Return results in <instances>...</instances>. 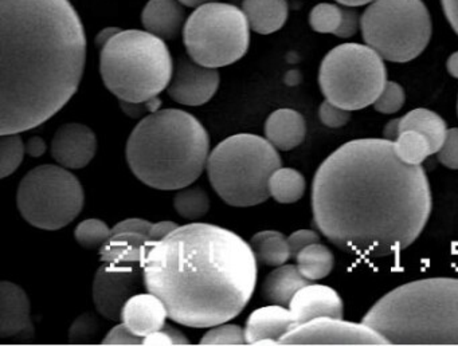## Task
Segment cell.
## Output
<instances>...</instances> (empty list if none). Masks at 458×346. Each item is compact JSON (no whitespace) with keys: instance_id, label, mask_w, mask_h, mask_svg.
Returning a JSON list of instances; mask_svg holds the SVG:
<instances>
[{"instance_id":"cell-1","label":"cell","mask_w":458,"mask_h":346,"mask_svg":"<svg viewBox=\"0 0 458 346\" xmlns=\"http://www.w3.org/2000/svg\"><path fill=\"white\" fill-rule=\"evenodd\" d=\"M431 207L425 169L404 164L390 139L345 142L313 177L316 227L353 257L377 259L409 249L425 230Z\"/></svg>"},{"instance_id":"cell-2","label":"cell","mask_w":458,"mask_h":346,"mask_svg":"<svg viewBox=\"0 0 458 346\" xmlns=\"http://www.w3.org/2000/svg\"><path fill=\"white\" fill-rule=\"evenodd\" d=\"M0 134L47 122L76 94L87 37L69 0H2Z\"/></svg>"},{"instance_id":"cell-3","label":"cell","mask_w":458,"mask_h":346,"mask_svg":"<svg viewBox=\"0 0 458 346\" xmlns=\"http://www.w3.org/2000/svg\"><path fill=\"white\" fill-rule=\"evenodd\" d=\"M257 263L250 243L237 233L192 223L148 241L144 282L165 302L168 318L205 329L242 313L256 289Z\"/></svg>"},{"instance_id":"cell-4","label":"cell","mask_w":458,"mask_h":346,"mask_svg":"<svg viewBox=\"0 0 458 346\" xmlns=\"http://www.w3.org/2000/svg\"><path fill=\"white\" fill-rule=\"evenodd\" d=\"M210 137L199 120L181 109L157 110L144 117L125 148L132 173L148 187H189L208 165Z\"/></svg>"},{"instance_id":"cell-5","label":"cell","mask_w":458,"mask_h":346,"mask_svg":"<svg viewBox=\"0 0 458 346\" xmlns=\"http://www.w3.org/2000/svg\"><path fill=\"white\" fill-rule=\"evenodd\" d=\"M363 322L390 345H458V278L401 284L371 306Z\"/></svg>"},{"instance_id":"cell-6","label":"cell","mask_w":458,"mask_h":346,"mask_svg":"<svg viewBox=\"0 0 458 346\" xmlns=\"http://www.w3.org/2000/svg\"><path fill=\"white\" fill-rule=\"evenodd\" d=\"M100 72L106 89L120 101L144 102L168 88L174 63L162 38L120 30L101 47Z\"/></svg>"},{"instance_id":"cell-7","label":"cell","mask_w":458,"mask_h":346,"mask_svg":"<svg viewBox=\"0 0 458 346\" xmlns=\"http://www.w3.org/2000/svg\"><path fill=\"white\" fill-rule=\"evenodd\" d=\"M281 157L267 139L241 133L219 142L208 155V180L219 198L233 207H253L269 198V179Z\"/></svg>"},{"instance_id":"cell-8","label":"cell","mask_w":458,"mask_h":346,"mask_svg":"<svg viewBox=\"0 0 458 346\" xmlns=\"http://www.w3.org/2000/svg\"><path fill=\"white\" fill-rule=\"evenodd\" d=\"M360 29L364 42L383 59L406 63L430 42V13L422 0H374L361 15Z\"/></svg>"},{"instance_id":"cell-9","label":"cell","mask_w":458,"mask_h":346,"mask_svg":"<svg viewBox=\"0 0 458 346\" xmlns=\"http://www.w3.org/2000/svg\"><path fill=\"white\" fill-rule=\"evenodd\" d=\"M386 82L387 70L382 56L360 43L332 48L318 70V85L326 99L350 112L374 105Z\"/></svg>"},{"instance_id":"cell-10","label":"cell","mask_w":458,"mask_h":346,"mask_svg":"<svg viewBox=\"0 0 458 346\" xmlns=\"http://www.w3.org/2000/svg\"><path fill=\"white\" fill-rule=\"evenodd\" d=\"M183 40L197 63L214 69L229 66L248 53L250 23L237 5L208 2L187 19Z\"/></svg>"},{"instance_id":"cell-11","label":"cell","mask_w":458,"mask_h":346,"mask_svg":"<svg viewBox=\"0 0 458 346\" xmlns=\"http://www.w3.org/2000/svg\"><path fill=\"white\" fill-rule=\"evenodd\" d=\"M84 188L63 165H39L31 169L17 192V206L29 224L55 231L71 224L84 207Z\"/></svg>"},{"instance_id":"cell-12","label":"cell","mask_w":458,"mask_h":346,"mask_svg":"<svg viewBox=\"0 0 458 346\" xmlns=\"http://www.w3.org/2000/svg\"><path fill=\"white\" fill-rule=\"evenodd\" d=\"M280 345H390L374 327L363 321L318 316L296 325L280 340Z\"/></svg>"},{"instance_id":"cell-13","label":"cell","mask_w":458,"mask_h":346,"mask_svg":"<svg viewBox=\"0 0 458 346\" xmlns=\"http://www.w3.org/2000/svg\"><path fill=\"white\" fill-rule=\"evenodd\" d=\"M141 289H146L141 263L103 262L93 281V302L101 316L119 321L127 300Z\"/></svg>"},{"instance_id":"cell-14","label":"cell","mask_w":458,"mask_h":346,"mask_svg":"<svg viewBox=\"0 0 458 346\" xmlns=\"http://www.w3.org/2000/svg\"><path fill=\"white\" fill-rule=\"evenodd\" d=\"M218 70L197 63L190 56H181L174 66L168 96L187 106H199L216 96L219 88Z\"/></svg>"},{"instance_id":"cell-15","label":"cell","mask_w":458,"mask_h":346,"mask_svg":"<svg viewBox=\"0 0 458 346\" xmlns=\"http://www.w3.org/2000/svg\"><path fill=\"white\" fill-rule=\"evenodd\" d=\"M98 152V137L84 123H65L55 131L52 141V156L68 169L85 168Z\"/></svg>"},{"instance_id":"cell-16","label":"cell","mask_w":458,"mask_h":346,"mask_svg":"<svg viewBox=\"0 0 458 346\" xmlns=\"http://www.w3.org/2000/svg\"><path fill=\"white\" fill-rule=\"evenodd\" d=\"M0 337H34L30 300L22 287L9 281L0 283Z\"/></svg>"},{"instance_id":"cell-17","label":"cell","mask_w":458,"mask_h":346,"mask_svg":"<svg viewBox=\"0 0 458 346\" xmlns=\"http://www.w3.org/2000/svg\"><path fill=\"white\" fill-rule=\"evenodd\" d=\"M296 325L318 316L343 318L344 303L336 290L326 284L310 283L301 287L289 305Z\"/></svg>"},{"instance_id":"cell-18","label":"cell","mask_w":458,"mask_h":346,"mask_svg":"<svg viewBox=\"0 0 458 346\" xmlns=\"http://www.w3.org/2000/svg\"><path fill=\"white\" fill-rule=\"evenodd\" d=\"M168 311L165 302L152 292H139L127 300L120 321L128 325L139 337H147L162 329L165 325Z\"/></svg>"},{"instance_id":"cell-19","label":"cell","mask_w":458,"mask_h":346,"mask_svg":"<svg viewBox=\"0 0 458 346\" xmlns=\"http://www.w3.org/2000/svg\"><path fill=\"white\" fill-rule=\"evenodd\" d=\"M296 326L291 308L280 305H267L257 308L246 322V341L254 345L259 340H273L280 343L281 338Z\"/></svg>"},{"instance_id":"cell-20","label":"cell","mask_w":458,"mask_h":346,"mask_svg":"<svg viewBox=\"0 0 458 346\" xmlns=\"http://www.w3.org/2000/svg\"><path fill=\"white\" fill-rule=\"evenodd\" d=\"M307 123L293 109H278L265 122V139L278 150H292L304 141Z\"/></svg>"},{"instance_id":"cell-21","label":"cell","mask_w":458,"mask_h":346,"mask_svg":"<svg viewBox=\"0 0 458 346\" xmlns=\"http://www.w3.org/2000/svg\"><path fill=\"white\" fill-rule=\"evenodd\" d=\"M179 0H149L143 10L141 21L147 31L165 40L174 39L181 32L184 10Z\"/></svg>"},{"instance_id":"cell-22","label":"cell","mask_w":458,"mask_h":346,"mask_svg":"<svg viewBox=\"0 0 458 346\" xmlns=\"http://www.w3.org/2000/svg\"><path fill=\"white\" fill-rule=\"evenodd\" d=\"M310 24L316 32L320 34L351 38L358 31L360 21L356 11L344 10L331 3H320L310 11Z\"/></svg>"},{"instance_id":"cell-23","label":"cell","mask_w":458,"mask_h":346,"mask_svg":"<svg viewBox=\"0 0 458 346\" xmlns=\"http://www.w3.org/2000/svg\"><path fill=\"white\" fill-rule=\"evenodd\" d=\"M312 283L300 273L293 265L278 266L265 278L261 287L262 298L269 305H280L289 308L292 298L301 287Z\"/></svg>"},{"instance_id":"cell-24","label":"cell","mask_w":458,"mask_h":346,"mask_svg":"<svg viewBox=\"0 0 458 346\" xmlns=\"http://www.w3.org/2000/svg\"><path fill=\"white\" fill-rule=\"evenodd\" d=\"M242 10L248 16L250 29L262 35L283 29L288 19L286 0H243Z\"/></svg>"},{"instance_id":"cell-25","label":"cell","mask_w":458,"mask_h":346,"mask_svg":"<svg viewBox=\"0 0 458 346\" xmlns=\"http://www.w3.org/2000/svg\"><path fill=\"white\" fill-rule=\"evenodd\" d=\"M148 235L139 232H114L100 249V260L106 263H141L143 265Z\"/></svg>"},{"instance_id":"cell-26","label":"cell","mask_w":458,"mask_h":346,"mask_svg":"<svg viewBox=\"0 0 458 346\" xmlns=\"http://www.w3.org/2000/svg\"><path fill=\"white\" fill-rule=\"evenodd\" d=\"M399 131H420L430 141L433 155H436L444 145L449 129L441 115L433 110L418 107L399 118Z\"/></svg>"},{"instance_id":"cell-27","label":"cell","mask_w":458,"mask_h":346,"mask_svg":"<svg viewBox=\"0 0 458 346\" xmlns=\"http://www.w3.org/2000/svg\"><path fill=\"white\" fill-rule=\"evenodd\" d=\"M250 247L256 255L257 262L265 266L285 265L292 257L288 238L278 231H261L250 239Z\"/></svg>"},{"instance_id":"cell-28","label":"cell","mask_w":458,"mask_h":346,"mask_svg":"<svg viewBox=\"0 0 458 346\" xmlns=\"http://www.w3.org/2000/svg\"><path fill=\"white\" fill-rule=\"evenodd\" d=\"M300 273L310 282L326 278L334 270V252L321 243L310 244L294 257Z\"/></svg>"},{"instance_id":"cell-29","label":"cell","mask_w":458,"mask_h":346,"mask_svg":"<svg viewBox=\"0 0 458 346\" xmlns=\"http://www.w3.org/2000/svg\"><path fill=\"white\" fill-rule=\"evenodd\" d=\"M305 190L307 181L297 169L280 166L270 176L269 193L277 203H296L304 196Z\"/></svg>"},{"instance_id":"cell-30","label":"cell","mask_w":458,"mask_h":346,"mask_svg":"<svg viewBox=\"0 0 458 346\" xmlns=\"http://www.w3.org/2000/svg\"><path fill=\"white\" fill-rule=\"evenodd\" d=\"M396 156L409 165H422L423 161L433 155L430 141L417 131H403L394 141Z\"/></svg>"},{"instance_id":"cell-31","label":"cell","mask_w":458,"mask_h":346,"mask_svg":"<svg viewBox=\"0 0 458 346\" xmlns=\"http://www.w3.org/2000/svg\"><path fill=\"white\" fill-rule=\"evenodd\" d=\"M174 208L179 216L187 220H197L205 216L210 209V198L199 187H184L174 198Z\"/></svg>"},{"instance_id":"cell-32","label":"cell","mask_w":458,"mask_h":346,"mask_svg":"<svg viewBox=\"0 0 458 346\" xmlns=\"http://www.w3.org/2000/svg\"><path fill=\"white\" fill-rule=\"evenodd\" d=\"M26 145L20 133L2 134L0 139V177L6 179L14 173L23 161Z\"/></svg>"},{"instance_id":"cell-33","label":"cell","mask_w":458,"mask_h":346,"mask_svg":"<svg viewBox=\"0 0 458 346\" xmlns=\"http://www.w3.org/2000/svg\"><path fill=\"white\" fill-rule=\"evenodd\" d=\"M111 235V228L100 219L84 220L74 230V238L80 246L88 249H101Z\"/></svg>"},{"instance_id":"cell-34","label":"cell","mask_w":458,"mask_h":346,"mask_svg":"<svg viewBox=\"0 0 458 346\" xmlns=\"http://www.w3.org/2000/svg\"><path fill=\"white\" fill-rule=\"evenodd\" d=\"M202 345H245L246 341L245 330L238 325L225 324L216 325L211 327L202 340Z\"/></svg>"},{"instance_id":"cell-35","label":"cell","mask_w":458,"mask_h":346,"mask_svg":"<svg viewBox=\"0 0 458 346\" xmlns=\"http://www.w3.org/2000/svg\"><path fill=\"white\" fill-rule=\"evenodd\" d=\"M406 94L398 82L387 80L382 93L374 102V109L382 114H394L403 107Z\"/></svg>"},{"instance_id":"cell-36","label":"cell","mask_w":458,"mask_h":346,"mask_svg":"<svg viewBox=\"0 0 458 346\" xmlns=\"http://www.w3.org/2000/svg\"><path fill=\"white\" fill-rule=\"evenodd\" d=\"M100 330V322L96 318L95 314L85 313L74 319L69 329V342L85 343L92 341Z\"/></svg>"},{"instance_id":"cell-37","label":"cell","mask_w":458,"mask_h":346,"mask_svg":"<svg viewBox=\"0 0 458 346\" xmlns=\"http://www.w3.org/2000/svg\"><path fill=\"white\" fill-rule=\"evenodd\" d=\"M318 117H320L321 122L328 126V128L339 129L350 122L351 112L350 110L336 106V105L326 99V101L320 105Z\"/></svg>"},{"instance_id":"cell-38","label":"cell","mask_w":458,"mask_h":346,"mask_svg":"<svg viewBox=\"0 0 458 346\" xmlns=\"http://www.w3.org/2000/svg\"><path fill=\"white\" fill-rule=\"evenodd\" d=\"M190 341L183 333L165 324L162 329L144 337L143 345H189Z\"/></svg>"},{"instance_id":"cell-39","label":"cell","mask_w":458,"mask_h":346,"mask_svg":"<svg viewBox=\"0 0 458 346\" xmlns=\"http://www.w3.org/2000/svg\"><path fill=\"white\" fill-rule=\"evenodd\" d=\"M437 158L446 168L458 169V128L447 131L444 145L437 152Z\"/></svg>"},{"instance_id":"cell-40","label":"cell","mask_w":458,"mask_h":346,"mask_svg":"<svg viewBox=\"0 0 458 346\" xmlns=\"http://www.w3.org/2000/svg\"><path fill=\"white\" fill-rule=\"evenodd\" d=\"M143 337L132 332L128 325L123 324L114 326L108 334L104 337V345H143Z\"/></svg>"},{"instance_id":"cell-41","label":"cell","mask_w":458,"mask_h":346,"mask_svg":"<svg viewBox=\"0 0 458 346\" xmlns=\"http://www.w3.org/2000/svg\"><path fill=\"white\" fill-rule=\"evenodd\" d=\"M120 105H122L123 112H124L128 117L144 118L151 114V113L157 112L159 106H162V101H160L157 97H155V98L144 102L120 101Z\"/></svg>"},{"instance_id":"cell-42","label":"cell","mask_w":458,"mask_h":346,"mask_svg":"<svg viewBox=\"0 0 458 346\" xmlns=\"http://www.w3.org/2000/svg\"><path fill=\"white\" fill-rule=\"evenodd\" d=\"M320 243V235L313 230L294 231L288 236L289 249H291L292 257H296L301 249L310 244Z\"/></svg>"},{"instance_id":"cell-43","label":"cell","mask_w":458,"mask_h":346,"mask_svg":"<svg viewBox=\"0 0 458 346\" xmlns=\"http://www.w3.org/2000/svg\"><path fill=\"white\" fill-rule=\"evenodd\" d=\"M152 223L146 219H140V217H132V219H125L123 222L114 224L112 228V233L114 232H139L148 235L149 230H151Z\"/></svg>"},{"instance_id":"cell-44","label":"cell","mask_w":458,"mask_h":346,"mask_svg":"<svg viewBox=\"0 0 458 346\" xmlns=\"http://www.w3.org/2000/svg\"><path fill=\"white\" fill-rule=\"evenodd\" d=\"M179 225L175 222H168V220H163V222L152 223L151 230L148 232L149 241H159L165 239V236L170 235L174 230H176Z\"/></svg>"},{"instance_id":"cell-45","label":"cell","mask_w":458,"mask_h":346,"mask_svg":"<svg viewBox=\"0 0 458 346\" xmlns=\"http://www.w3.org/2000/svg\"><path fill=\"white\" fill-rule=\"evenodd\" d=\"M445 16L458 35V0H441Z\"/></svg>"},{"instance_id":"cell-46","label":"cell","mask_w":458,"mask_h":346,"mask_svg":"<svg viewBox=\"0 0 458 346\" xmlns=\"http://www.w3.org/2000/svg\"><path fill=\"white\" fill-rule=\"evenodd\" d=\"M47 152V144L41 137H31L26 144V153L31 157H39Z\"/></svg>"},{"instance_id":"cell-47","label":"cell","mask_w":458,"mask_h":346,"mask_svg":"<svg viewBox=\"0 0 458 346\" xmlns=\"http://www.w3.org/2000/svg\"><path fill=\"white\" fill-rule=\"evenodd\" d=\"M399 133V118L396 120H391L387 125L385 126V131H383V139H390V141H395L398 139Z\"/></svg>"},{"instance_id":"cell-48","label":"cell","mask_w":458,"mask_h":346,"mask_svg":"<svg viewBox=\"0 0 458 346\" xmlns=\"http://www.w3.org/2000/svg\"><path fill=\"white\" fill-rule=\"evenodd\" d=\"M119 31L120 30L114 29V27L104 30V31H101L100 34L98 35V38H96V45H98V47H103V46L106 45V43L108 42V40L111 39V38L114 37V34H117Z\"/></svg>"},{"instance_id":"cell-49","label":"cell","mask_w":458,"mask_h":346,"mask_svg":"<svg viewBox=\"0 0 458 346\" xmlns=\"http://www.w3.org/2000/svg\"><path fill=\"white\" fill-rule=\"evenodd\" d=\"M446 69L453 78H457L458 80V51L453 53L449 59H447Z\"/></svg>"},{"instance_id":"cell-50","label":"cell","mask_w":458,"mask_h":346,"mask_svg":"<svg viewBox=\"0 0 458 346\" xmlns=\"http://www.w3.org/2000/svg\"><path fill=\"white\" fill-rule=\"evenodd\" d=\"M340 4L347 5V7H359V5L369 4L374 0H336Z\"/></svg>"},{"instance_id":"cell-51","label":"cell","mask_w":458,"mask_h":346,"mask_svg":"<svg viewBox=\"0 0 458 346\" xmlns=\"http://www.w3.org/2000/svg\"><path fill=\"white\" fill-rule=\"evenodd\" d=\"M183 5L187 7H199V5L205 4L208 2H213V0H179Z\"/></svg>"},{"instance_id":"cell-52","label":"cell","mask_w":458,"mask_h":346,"mask_svg":"<svg viewBox=\"0 0 458 346\" xmlns=\"http://www.w3.org/2000/svg\"><path fill=\"white\" fill-rule=\"evenodd\" d=\"M254 345H278V343L273 340H259Z\"/></svg>"},{"instance_id":"cell-53","label":"cell","mask_w":458,"mask_h":346,"mask_svg":"<svg viewBox=\"0 0 458 346\" xmlns=\"http://www.w3.org/2000/svg\"><path fill=\"white\" fill-rule=\"evenodd\" d=\"M457 113H458V102H457Z\"/></svg>"},{"instance_id":"cell-54","label":"cell","mask_w":458,"mask_h":346,"mask_svg":"<svg viewBox=\"0 0 458 346\" xmlns=\"http://www.w3.org/2000/svg\"><path fill=\"white\" fill-rule=\"evenodd\" d=\"M457 270H458V267H457Z\"/></svg>"}]
</instances>
